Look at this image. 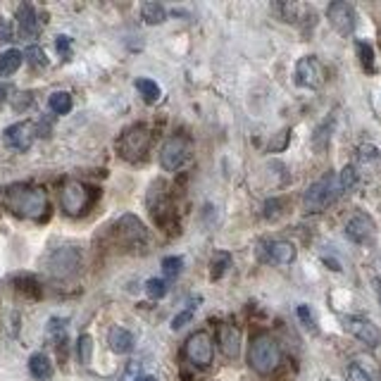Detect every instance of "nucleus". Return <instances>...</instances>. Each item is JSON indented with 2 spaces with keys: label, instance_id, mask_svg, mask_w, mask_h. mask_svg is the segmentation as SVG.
Returning <instances> with one entry per match:
<instances>
[{
  "label": "nucleus",
  "instance_id": "6ab92c4d",
  "mask_svg": "<svg viewBox=\"0 0 381 381\" xmlns=\"http://www.w3.org/2000/svg\"><path fill=\"white\" fill-rule=\"evenodd\" d=\"M29 372H31V377H33V379L48 381L50 377H53V362H50V357H48V355L33 353L31 357H29Z\"/></svg>",
  "mask_w": 381,
  "mask_h": 381
},
{
  "label": "nucleus",
  "instance_id": "4468645a",
  "mask_svg": "<svg viewBox=\"0 0 381 381\" xmlns=\"http://www.w3.org/2000/svg\"><path fill=\"white\" fill-rule=\"evenodd\" d=\"M33 138H36V126L31 122H17L5 129V143H8L10 148L20 150V153L31 148Z\"/></svg>",
  "mask_w": 381,
  "mask_h": 381
},
{
  "label": "nucleus",
  "instance_id": "393cba45",
  "mask_svg": "<svg viewBox=\"0 0 381 381\" xmlns=\"http://www.w3.org/2000/svg\"><path fill=\"white\" fill-rule=\"evenodd\" d=\"M229 264H232V255H229V253H217V255L212 257V272H210V276H212V279H219V276H222L229 269Z\"/></svg>",
  "mask_w": 381,
  "mask_h": 381
},
{
  "label": "nucleus",
  "instance_id": "aec40b11",
  "mask_svg": "<svg viewBox=\"0 0 381 381\" xmlns=\"http://www.w3.org/2000/svg\"><path fill=\"white\" fill-rule=\"evenodd\" d=\"M22 60H24V55L20 50H5L0 55V77H13L17 69L22 67Z\"/></svg>",
  "mask_w": 381,
  "mask_h": 381
},
{
  "label": "nucleus",
  "instance_id": "f03ea898",
  "mask_svg": "<svg viewBox=\"0 0 381 381\" xmlns=\"http://www.w3.org/2000/svg\"><path fill=\"white\" fill-rule=\"evenodd\" d=\"M248 365L257 374H264V377L276 372V367L281 365V348L276 338L269 336V334H257L251 341V348H248Z\"/></svg>",
  "mask_w": 381,
  "mask_h": 381
},
{
  "label": "nucleus",
  "instance_id": "c756f323",
  "mask_svg": "<svg viewBox=\"0 0 381 381\" xmlns=\"http://www.w3.org/2000/svg\"><path fill=\"white\" fill-rule=\"evenodd\" d=\"M195 308H198V305L195 303H190L186 310H181V313H179L174 320H172V329H174V331H179V329H184L188 324L190 320H193V315H195Z\"/></svg>",
  "mask_w": 381,
  "mask_h": 381
},
{
  "label": "nucleus",
  "instance_id": "a211bd4d",
  "mask_svg": "<svg viewBox=\"0 0 381 381\" xmlns=\"http://www.w3.org/2000/svg\"><path fill=\"white\" fill-rule=\"evenodd\" d=\"M107 343H110V348H112L114 353H119V355L131 353V350H134V336H131V331H129V329H124V327H112V329H110Z\"/></svg>",
  "mask_w": 381,
  "mask_h": 381
},
{
  "label": "nucleus",
  "instance_id": "1a4fd4ad",
  "mask_svg": "<svg viewBox=\"0 0 381 381\" xmlns=\"http://www.w3.org/2000/svg\"><path fill=\"white\" fill-rule=\"evenodd\" d=\"M296 82L305 89H320L324 84V65L315 55H305L296 65Z\"/></svg>",
  "mask_w": 381,
  "mask_h": 381
},
{
  "label": "nucleus",
  "instance_id": "f3484780",
  "mask_svg": "<svg viewBox=\"0 0 381 381\" xmlns=\"http://www.w3.org/2000/svg\"><path fill=\"white\" fill-rule=\"evenodd\" d=\"M17 20H20V31L24 38H36L38 33V17H36V10L33 5L29 3H22L17 8Z\"/></svg>",
  "mask_w": 381,
  "mask_h": 381
},
{
  "label": "nucleus",
  "instance_id": "5701e85b",
  "mask_svg": "<svg viewBox=\"0 0 381 381\" xmlns=\"http://www.w3.org/2000/svg\"><path fill=\"white\" fill-rule=\"evenodd\" d=\"M136 89H138V94L143 96V100H146V103H158L160 100V86L155 82H150V79H138Z\"/></svg>",
  "mask_w": 381,
  "mask_h": 381
},
{
  "label": "nucleus",
  "instance_id": "39448f33",
  "mask_svg": "<svg viewBox=\"0 0 381 381\" xmlns=\"http://www.w3.org/2000/svg\"><path fill=\"white\" fill-rule=\"evenodd\" d=\"M148 146H150V129L146 124H134L119 136V155L129 163H138V160L146 158L148 153Z\"/></svg>",
  "mask_w": 381,
  "mask_h": 381
},
{
  "label": "nucleus",
  "instance_id": "c85d7f7f",
  "mask_svg": "<svg viewBox=\"0 0 381 381\" xmlns=\"http://www.w3.org/2000/svg\"><path fill=\"white\" fill-rule=\"evenodd\" d=\"M24 57H27V62H29V65H31V67H45V65H48V60H45L43 48H38V45H29L27 53H24Z\"/></svg>",
  "mask_w": 381,
  "mask_h": 381
},
{
  "label": "nucleus",
  "instance_id": "37998d69",
  "mask_svg": "<svg viewBox=\"0 0 381 381\" xmlns=\"http://www.w3.org/2000/svg\"><path fill=\"white\" fill-rule=\"evenodd\" d=\"M138 381H155V379H153V377H141Z\"/></svg>",
  "mask_w": 381,
  "mask_h": 381
},
{
  "label": "nucleus",
  "instance_id": "2f4dec72",
  "mask_svg": "<svg viewBox=\"0 0 381 381\" xmlns=\"http://www.w3.org/2000/svg\"><path fill=\"white\" fill-rule=\"evenodd\" d=\"M146 293H148L150 298H163L165 293H167V281L165 279H148Z\"/></svg>",
  "mask_w": 381,
  "mask_h": 381
},
{
  "label": "nucleus",
  "instance_id": "c9c22d12",
  "mask_svg": "<svg viewBox=\"0 0 381 381\" xmlns=\"http://www.w3.org/2000/svg\"><path fill=\"white\" fill-rule=\"evenodd\" d=\"M281 200H267V203H264V217L267 219H274V217H279L281 215Z\"/></svg>",
  "mask_w": 381,
  "mask_h": 381
},
{
  "label": "nucleus",
  "instance_id": "4c0bfd02",
  "mask_svg": "<svg viewBox=\"0 0 381 381\" xmlns=\"http://www.w3.org/2000/svg\"><path fill=\"white\" fill-rule=\"evenodd\" d=\"M57 53H60L62 57H69V48H72V43H69V38L67 36H57Z\"/></svg>",
  "mask_w": 381,
  "mask_h": 381
},
{
  "label": "nucleus",
  "instance_id": "6e6552de",
  "mask_svg": "<svg viewBox=\"0 0 381 381\" xmlns=\"http://www.w3.org/2000/svg\"><path fill=\"white\" fill-rule=\"evenodd\" d=\"M188 160V141L184 136H172L160 148V165L167 172H177Z\"/></svg>",
  "mask_w": 381,
  "mask_h": 381
},
{
  "label": "nucleus",
  "instance_id": "412c9836",
  "mask_svg": "<svg viewBox=\"0 0 381 381\" xmlns=\"http://www.w3.org/2000/svg\"><path fill=\"white\" fill-rule=\"evenodd\" d=\"M143 20H146L148 24H163V22L167 20L165 5H160V3H146V5H143Z\"/></svg>",
  "mask_w": 381,
  "mask_h": 381
},
{
  "label": "nucleus",
  "instance_id": "0eeeda50",
  "mask_svg": "<svg viewBox=\"0 0 381 381\" xmlns=\"http://www.w3.org/2000/svg\"><path fill=\"white\" fill-rule=\"evenodd\" d=\"M343 327L350 336L362 341V343L369 345V348H377V345L381 343V329L374 324L372 320H367V317L348 315V317H343Z\"/></svg>",
  "mask_w": 381,
  "mask_h": 381
},
{
  "label": "nucleus",
  "instance_id": "a878e982",
  "mask_svg": "<svg viewBox=\"0 0 381 381\" xmlns=\"http://www.w3.org/2000/svg\"><path fill=\"white\" fill-rule=\"evenodd\" d=\"M181 267H184V257H179V255L163 260V272L167 279H177V276L181 274Z\"/></svg>",
  "mask_w": 381,
  "mask_h": 381
},
{
  "label": "nucleus",
  "instance_id": "f704fd0d",
  "mask_svg": "<svg viewBox=\"0 0 381 381\" xmlns=\"http://www.w3.org/2000/svg\"><path fill=\"white\" fill-rule=\"evenodd\" d=\"M13 36H15L13 22H10V20H0V43L13 41Z\"/></svg>",
  "mask_w": 381,
  "mask_h": 381
},
{
  "label": "nucleus",
  "instance_id": "e433bc0d",
  "mask_svg": "<svg viewBox=\"0 0 381 381\" xmlns=\"http://www.w3.org/2000/svg\"><path fill=\"white\" fill-rule=\"evenodd\" d=\"M138 374H141V365H138L136 360L129 362V367H126V374H124V381H138V379H141Z\"/></svg>",
  "mask_w": 381,
  "mask_h": 381
},
{
  "label": "nucleus",
  "instance_id": "4be33fe9",
  "mask_svg": "<svg viewBox=\"0 0 381 381\" xmlns=\"http://www.w3.org/2000/svg\"><path fill=\"white\" fill-rule=\"evenodd\" d=\"M48 105L55 114H67L72 110V96L65 94V91H57L48 98Z\"/></svg>",
  "mask_w": 381,
  "mask_h": 381
},
{
  "label": "nucleus",
  "instance_id": "2eb2a0df",
  "mask_svg": "<svg viewBox=\"0 0 381 381\" xmlns=\"http://www.w3.org/2000/svg\"><path fill=\"white\" fill-rule=\"evenodd\" d=\"M217 343H219V350L224 353V357H229V360H236V357L241 355V331H239V327L229 324V322L219 324V329H217Z\"/></svg>",
  "mask_w": 381,
  "mask_h": 381
},
{
  "label": "nucleus",
  "instance_id": "423d86ee",
  "mask_svg": "<svg viewBox=\"0 0 381 381\" xmlns=\"http://www.w3.org/2000/svg\"><path fill=\"white\" fill-rule=\"evenodd\" d=\"M212 336L207 331H195L190 334L186 345H184V355L193 367H207L212 362Z\"/></svg>",
  "mask_w": 381,
  "mask_h": 381
},
{
  "label": "nucleus",
  "instance_id": "7ed1b4c3",
  "mask_svg": "<svg viewBox=\"0 0 381 381\" xmlns=\"http://www.w3.org/2000/svg\"><path fill=\"white\" fill-rule=\"evenodd\" d=\"M96 188L86 186L82 181H65L60 188V207L65 210V215L69 217H79L94 205L96 200Z\"/></svg>",
  "mask_w": 381,
  "mask_h": 381
},
{
  "label": "nucleus",
  "instance_id": "79ce46f5",
  "mask_svg": "<svg viewBox=\"0 0 381 381\" xmlns=\"http://www.w3.org/2000/svg\"><path fill=\"white\" fill-rule=\"evenodd\" d=\"M374 291H377V296L381 300V279H374Z\"/></svg>",
  "mask_w": 381,
  "mask_h": 381
},
{
  "label": "nucleus",
  "instance_id": "9b49d317",
  "mask_svg": "<svg viewBox=\"0 0 381 381\" xmlns=\"http://www.w3.org/2000/svg\"><path fill=\"white\" fill-rule=\"evenodd\" d=\"M79 267H82V255H79L77 248H57L48 257V269L55 276H69Z\"/></svg>",
  "mask_w": 381,
  "mask_h": 381
},
{
  "label": "nucleus",
  "instance_id": "a19ab883",
  "mask_svg": "<svg viewBox=\"0 0 381 381\" xmlns=\"http://www.w3.org/2000/svg\"><path fill=\"white\" fill-rule=\"evenodd\" d=\"M8 94H10V89L5 84H0V105H3L5 100H8Z\"/></svg>",
  "mask_w": 381,
  "mask_h": 381
},
{
  "label": "nucleus",
  "instance_id": "473e14b6",
  "mask_svg": "<svg viewBox=\"0 0 381 381\" xmlns=\"http://www.w3.org/2000/svg\"><path fill=\"white\" fill-rule=\"evenodd\" d=\"M298 317H300V322H303V327H308L310 331H317L315 317H313V313H310L308 305H300V308H298Z\"/></svg>",
  "mask_w": 381,
  "mask_h": 381
},
{
  "label": "nucleus",
  "instance_id": "20e7f679",
  "mask_svg": "<svg viewBox=\"0 0 381 381\" xmlns=\"http://www.w3.org/2000/svg\"><path fill=\"white\" fill-rule=\"evenodd\" d=\"M343 193L338 186V177L336 174H327L320 181H315L313 186L305 190L303 195V207L308 212H322L324 207H329L338 195Z\"/></svg>",
  "mask_w": 381,
  "mask_h": 381
},
{
  "label": "nucleus",
  "instance_id": "dca6fc26",
  "mask_svg": "<svg viewBox=\"0 0 381 381\" xmlns=\"http://www.w3.org/2000/svg\"><path fill=\"white\" fill-rule=\"evenodd\" d=\"M264 257L274 264H291L296 260V246L288 241H269L264 246Z\"/></svg>",
  "mask_w": 381,
  "mask_h": 381
},
{
  "label": "nucleus",
  "instance_id": "f8f14e48",
  "mask_svg": "<svg viewBox=\"0 0 381 381\" xmlns=\"http://www.w3.org/2000/svg\"><path fill=\"white\" fill-rule=\"evenodd\" d=\"M114 234L117 239L126 246H141L148 241V232L143 227V222L134 215H124L119 217V222L114 224Z\"/></svg>",
  "mask_w": 381,
  "mask_h": 381
},
{
  "label": "nucleus",
  "instance_id": "7c9ffc66",
  "mask_svg": "<svg viewBox=\"0 0 381 381\" xmlns=\"http://www.w3.org/2000/svg\"><path fill=\"white\" fill-rule=\"evenodd\" d=\"M331 126H334V119H329L327 124H322L320 129H317V134H315V148L317 150H324L327 148L329 138H331Z\"/></svg>",
  "mask_w": 381,
  "mask_h": 381
},
{
  "label": "nucleus",
  "instance_id": "cd10ccee",
  "mask_svg": "<svg viewBox=\"0 0 381 381\" xmlns=\"http://www.w3.org/2000/svg\"><path fill=\"white\" fill-rule=\"evenodd\" d=\"M79 360H82V365H89L91 362V355H94V338L89 336V334H84V336H79Z\"/></svg>",
  "mask_w": 381,
  "mask_h": 381
},
{
  "label": "nucleus",
  "instance_id": "72a5a7b5",
  "mask_svg": "<svg viewBox=\"0 0 381 381\" xmlns=\"http://www.w3.org/2000/svg\"><path fill=\"white\" fill-rule=\"evenodd\" d=\"M348 381H372L367 374V369H362L357 362H353V365L348 367Z\"/></svg>",
  "mask_w": 381,
  "mask_h": 381
},
{
  "label": "nucleus",
  "instance_id": "58836bf2",
  "mask_svg": "<svg viewBox=\"0 0 381 381\" xmlns=\"http://www.w3.org/2000/svg\"><path fill=\"white\" fill-rule=\"evenodd\" d=\"M360 158L362 160H377L379 158V150L374 146H362L360 148Z\"/></svg>",
  "mask_w": 381,
  "mask_h": 381
},
{
  "label": "nucleus",
  "instance_id": "ea45409f",
  "mask_svg": "<svg viewBox=\"0 0 381 381\" xmlns=\"http://www.w3.org/2000/svg\"><path fill=\"white\" fill-rule=\"evenodd\" d=\"M286 143H288V129H286V131H281V134H279V141L272 143V146H269V150H281V148L286 146Z\"/></svg>",
  "mask_w": 381,
  "mask_h": 381
},
{
  "label": "nucleus",
  "instance_id": "bb28decb",
  "mask_svg": "<svg viewBox=\"0 0 381 381\" xmlns=\"http://www.w3.org/2000/svg\"><path fill=\"white\" fill-rule=\"evenodd\" d=\"M357 55H360V62H362V67L367 69V72H374V50H372V45L365 43V41H357Z\"/></svg>",
  "mask_w": 381,
  "mask_h": 381
},
{
  "label": "nucleus",
  "instance_id": "9d476101",
  "mask_svg": "<svg viewBox=\"0 0 381 381\" xmlns=\"http://www.w3.org/2000/svg\"><path fill=\"white\" fill-rule=\"evenodd\" d=\"M327 17L331 22V27L336 29L341 36H350L355 31V24H357V17H355V10L353 5L343 3V0H336L327 8Z\"/></svg>",
  "mask_w": 381,
  "mask_h": 381
},
{
  "label": "nucleus",
  "instance_id": "ddd939ff",
  "mask_svg": "<svg viewBox=\"0 0 381 381\" xmlns=\"http://www.w3.org/2000/svg\"><path fill=\"white\" fill-rule=\"evenodd\" d=\"M377 234V227H374V219L365 215V212H357L348 219L345 224V236H348L353 244H369Z\"/></svg>",
  "mask_w": 381,
  "mask_h": 381
},
{
  "label": "nucleus",
  "instance_id": "f257e3e1",
  "mask_svg": "<svg viewBox=\"0 0 381 381\" xmlns=\"http://www.w3.org/2000/svg\"><path fill=\"white\" fill-rule=\"evenodd\" d=\"M3 203L13 215L22 219H43L48 215V195L41 186L15 184L3 190Z\"/></svg>",
  "mask_w": 381,
  "mask_h": 381
},
{
  "label": "nucleus",
  "instance_id": "b1692460",
  "mask_svg": "<svg viewBox=\"0 0 381 381\" xmlns=\"http://www.w3.org/2000/svg\"><path fill=\"white\" fill-rule=\"evenodd\" d=\"M338 186L341 190H353L357 186V172H355V167L353 165H348V167H343L341 170V174H338Z\"/></svg>",
  "mask_w": 381,
  "mask_h": 381
}]
</instances>
